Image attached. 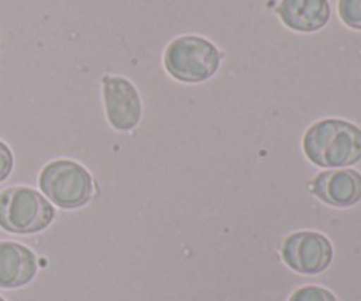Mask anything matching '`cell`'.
I'll return each instance as SVG.
<instances>
[{"instance_id":"cell-1","label":"cell","mask_w":361,"mask_h":301,"mask_svg":"<svg viewBox=\"0 0 361 301\" xmlns=\"http://www.w3.org/2000/svg\"><path fill=\"white\" fill-rule=\"evenodd\" d=\"M303 152L319 168L353 166L361 161V129L345 120H321L303 136Z\"/></svg>"},{"instance_id":"cell-2","label":"cell","mask_w":361,"mask_h":301,"mask_svg":"<svg viewBox=\"0 0 361 301\" xmlns=\"http://www.w3.org/2000/svg\"><path fill=\"white\" fill-rule=\"evenodd\" d=\"M222 53L204 37L183 35L168 44L164 51V67L175 80L183 83H201L217 73Z\"/></svg>"},{"instance_id":"cell-3","label":"cell","mask_w":361,"mask_h":301,"mask_svg":"<svg viewBox=\"0 0 361 301\" xmlns=\"http://www.w3.org/2000/svg\"><path fill=\"white\" fill-rule=\"evenodd\" d=\"M55 210L46 197L28 187H11L0 194V228L14 235H34L48 228Z\"/></svg>"},{"instance_id":"cell-4","label":"cell","mask_w":361,"mask_h":301,"mask_svg":"<svg viewBox=\"0 0 361 301\" xmlns=\"http://www.w3.org/2000/svg\"><path fill=\"white\" fill-rule=\"evenodd\" d=\"M39 187L49 201L66 210L81 208L94 196V182L83 166L73 161H53L42 169Z\"/></svg>"},{"instance_id":"cell-5","label":"cell","mask_w":361,"mask_h":301,"mask_svg":"<svg viewBox=\"0 0 361 301\" xmlns=\"http://www.w3.org/2000/svg\"><path fill=\"white\" fill-rule=\"evenodd\" d=\"M282 259L298 274L317 275L330 266L334 259V247L321 233H293L282 245Z\"/></svg>"},{"instance_id":"cell-6","label":"cell","mask_w":361,"mask_h":301,"mask_svg":"<svg viewBox=\"0 0 361 301\" xmlns=\"http://www.w3.org/2000/svg\"><path fill=\"white\" fill-rule=\"evenodd\" d=\"M106 116L116 130H133L141 120V97L129 80L120 76L102 78Z\"/></svg>"},{"instance_id":"cell-7","label":"cell","mask_w":361,"mask_h":301,"mask_svg":"<svg viewBox=\"0 0 361 301\" xmlns=\"http://www.w3.org/2000/svg\"><path fill=\"white\" fill-rule=\"evenodd\" d=\"M312 192L330 207H353L361 199V175L355 169L324 171L314 178Z\"/></svg>"},{"instance_id":"cell-8","label":"cell","mask_w":361,"mask_h":301,"mask_svg":"<svg viewBox=\"0 0 361 301\" xmlns=\"http://www.w3.org/2000/svg\"><path fill=\"white\" fill-rule=\"evenodd\" d=\"M37 274L35 254L13 242H0V288L16 289L27 285Z\"/></svg>"},{"instance_id":"cell-9","label":"cell","mask_w":361,"mask_h":301,"mask_svg":"<svg viewBox=\"0 0 361 301\" xmlns=\"http://www.w3.org/2000/svg\"><path fill=\"white\" fill-rule=\"evenodd\" d=\"M277 11L286 27L296 32L321 30L331 14L328 0H282Z\"/></svg>"},{"instance_id":"cell-10","label":"cell","mask_w":361,"mask_h":301,"mask_svg":"<svg viewBox=\"0 0 361 301\" xmlns=\"http://www.w3.org/2000/svg\"><path fill=\"white\" fill-rule=\"evenodd\" d=\"M338 14L348 27L361 30V0H338Z\"/></svg>"},{"instance_id":"cell-11","label":"cell","mask_w":361,"mask_h":301,"mask_svg":"<svg viewBox=\"0 0 361 301\" xmlns=\"http://www.w3.org/2000/svg\"><path fill=\"white\" fill-rule=\"evenodd\" d=\"M289 301H337L328 289L317 288V285H307L293 293Z\"/></svg>"},{"instance_id":"cell-12","label":"cell","mask_w":361,"mask_h":301,"mask_svg":"<svg viewBox=\"0 0 361 301\" xmlns=\"http://www.w3.org/2000/svg\"><path fill=\"white\" fill-rule=\"evenodd\" d=\"M11 169H13V154L9 147L0 141V182H4L11 175Z\"/></svg>"},{"instance_id":"cell-13","label":"cell","mask_w":361,"mask_h":301,"mask_svg":"<svg viewBox=\"0 0 361 301\" xmlns=\"http://www.w3.org/2000/svg\"><path fill=\"white\" fill-rule=\"evenodd\" d=\"M0 301H6V300H4V298H2V296H0Z\"/></svg>"}]
</instances>
